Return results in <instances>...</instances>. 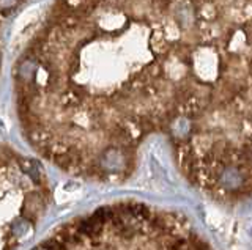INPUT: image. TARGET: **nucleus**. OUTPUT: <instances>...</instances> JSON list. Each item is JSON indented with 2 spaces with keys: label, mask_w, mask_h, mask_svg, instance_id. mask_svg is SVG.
<instances>
[{
  "label": "nucleus",
  "mask_w": 252,
  "mask_h": 250,
  "mask_svg": "<svg viewBox=\"0 0 252 250\" xmlns=\"http://www.w3.org/2000/svg\"><path fill=\"white\" fill-rule=\"evenodd\" d=\"M30 250H215L189 219L142 201H118L59 226Z\"/></svg>",
  "instance_id": "1"
},
{
  "label": "nucleus",
  "mask_w": 252,
  "mask_h": 250,
  "mask_svg": "<svg viewBox=\"0 0 252 250\" xmlns=\"http://www.w3.org/2000/svg\"><path fill=\"white\" fill-rule=\"evenodd\" d=\"M51 191L39 164L3 151L2 170V241L14 250L32 231L49 203Z\"/></svg>",
  "instance_id": "2"
}]
</instances>
